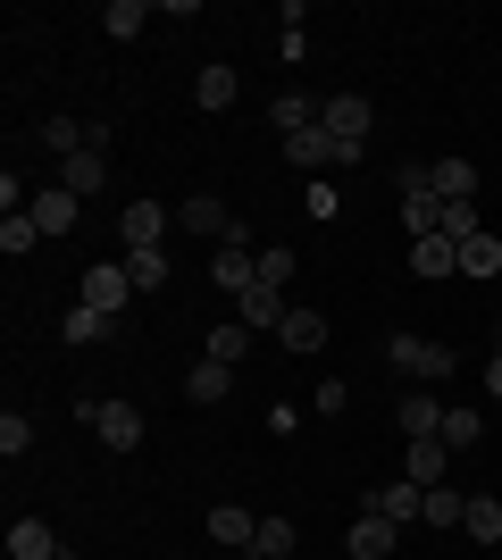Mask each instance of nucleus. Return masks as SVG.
<instances>
[{"instance_id":"obj_2","label":"nucleus","mask_w":502,"mask_h":560,"mask_svg":"<svg viewBox=\"0 0 502 560\" xmlns=\"http://www.w3.org/2000/svg\"><path fill=\"white\" fill-rule=\"evenodd\" d=\"M318 135H335V142H352V151H360V142L377 135V101H369V93H327V101H318Z\"/></svg>"},{"instance_id":"obj_32","label":"nucleus","mask_w":502,"mask_h":560,"mask_svg":"<svg viewBox=\"0 0 502 560\" xmlns=\"http://www.w3.org/2000/svg\"><path fill=\"white\" fill-rule=\"evenodd\" d=\"M34 243H43V226H34V218H0V252H9V259H25V252H34Z\"/></svg>"},{"instance_id":"obj_11","label":"nucleus","mask_w":502,"mask_h":560,"mask_svg":"<svg viewBox=\"0 0 502 560\" xmlns=\"http://www.w3.org/2000/svg\"><path fill=\"white\" fill-rule=\"evenodd\" d=\"M369 511L394 518V527H410V518L428 511V486H410V477H394V486H369Z\"/></svg>"},{"instance_id":"obj_17","label":"nucleus","mask_w":502,"mask_h":560,"mask_svg":"<svg viewBox=\"0 0 502 560\" xmlns=\"http://www.w3.org/2000/svg\"><path fill=\"white\" fill-rule=\"evenodd\" d=\"M235 93H243V84H235V68H226V59H210V68L192 75V101H201L210 117H226V109H235Z\"/></svg>"},{"instance_id":"obj_38","label":"nucleus","mask_w":502,"mask_h":560,"mask_svg":"<svg viewBox=\"0 0 502 560\" xmlns=\"http://www.w3.org/2000/svg\"><path fill=\"white\" fill-rule=\"evenodd\" d=\"M494 351H502V327H494Z\"/></svg>"},{"instance_id":"obj_22","label":"nucleus","mask_w":502,"mask_h":560,"mask_svg":"<svg viewBox=\"0 0 502 560\" xmlns=\"http://www.w3.org/2000/svg\"><path fill=\"white\" fill-rule=\"evenodd\" d=\"M235 394V369H226V360H201V369L185 376V401H201V410H210V401H226Z\"/></svg>"},{"instance_id":"obj_28","label":"nucleus","mask_w":502,"mask_h":560,"mask_svg":"<svg viewBox=\"0 0 502 560\" xmlns=\"http://www.w3.org/2000/svg\"><path fill=\"white\" fill-rule=\"evenodd\" d=\"M34 452V419L25 410H0V460H25Z\"/></svg>"},{"instance_id":"obj_8","label":"nucleus","mask_w":502,"mask_h":560,"mask_svg":"<svg viewBox=\"0 0 502 560\" xmlns=\"http://www.w3.org/2000/svg\"><path fill=\"white\" fill-rule=\"evenodd\" d=\"M25 218H34V226H43V234H75V218H84V201H75L68 185H43V192H34V201H25Z\"/></svg>"},{"instance_id":"obj_3","label":"nucleus","mask_w":502,"mask_h":560,"mask_svg":"<svg viewBox=\"0 0 502 560\" xmlns=\"http://www.w3.org/2000/svg\"><path fill=\"white\" fill-rule=\"evenodd\" d=\"M75 410H84V427H93L109 452H135V444H143V427H151L135 401H75Z\"/></svg>"},{"instance_id":"obj_1","label":"nucleus","mask_w":502,"mask_h":560,"mask_svg":"<svg viewBox=\"0 0 502 560\" xmlns=\"http://www.w3.org/2000/svg\"><path fill=\"white\" fill-rule=\"evenodd\" d=\"M385 360H394V376H410V385H444V376L460 369L453 343H435V335H394V343H385Z\"/></svg>"},{"instance_id":"obj_20","label":"nucleus","mask_w":502,"mask_h":560,"mask_svg":"<svg viewBox=\"0 0 502 560\" xmlns=\"http://www.w3.org/2000/svg\"><path fill=\"white\" fill-rule=\"evenodd\" d=\"M59 185H68L75 201H93V192L109 185V160H101V151H75V160H59Z\"/></svg>"},{"instance_id":"obj_36","label":"nucleus","mask_w":502,"mask_h":560,"mask_svg":"<svg viewBox=\"0 0 502 560\" xmlns=\"http://www.w3.org/2000/svg\"><path fill=\"white\" fill-rule=\"evenodd\" d=\"M486 394L502 401V351H494V360H486Z\"/></svg>"},{"instance_id":"obj_10","label":"nucleus","mask_w":502,"mask_h":560,"mask_svg":"<svg viewBox=\"0 0 502 560\" xmlns=\"http://www.w3.org/2000/svg\"><path fill=\"white\" fill-rule=\"evenodd\" d=\"M402 444H419V435H444V401H435V385H410L402 394Z\"/></svg>"},{"instance_id":"obj_29","label":"nucleus","mask_w":502,"mask_h":560,"mask_svg":"<svg viewBox=\"0 0 502 560\" xmlns=\"http://www.w3.org/2000/svg\"><path fill=\"white\" fill-rule=\"evenodd\" d=\"M126 277H135V293H160L167 284V252H126Z\"/></svg>"},{"instance_id":"obj_35","label":"nucleus","mask_w":502,"mask_h":560,"mask_svg":"<svg viewBox=\"0 0 502 560\" xmlns=\"http://www.w3.org/2000/svg\"><path fill=\"white\" fill-rule=\"evenodd\" d=\"M285 277H293V252H285V243H268V252H260V284L285 293Z\"/></svg>"},{"instance_id":"obj_34","label":"nucleus","mask_w":502,"mask_h":560,"mask_svg":"<svg viewBox=\"0 0 502 560\" xmlns=\"http://www.w3.org/2000/svg\"><path fill=\"white\" fill-rule=\"evenodd\" d=\"M460 511H469V493L435 486V493H428V511H419V518H428V527H460Z\"/></svg>"},{"instance_id":"obj_26","label":"nucleus","mask_w":502,"mask_h":560,"mask_svg":"<svg viewBox=\"0 0 502 560\" xmlns=\"http://www.w3.org/2000/svg\"><path fill=\"white\" fill-rule=\"evenodd\" d=\"M460 527H469L478 544H502V502H494V493H469V511H460Z\"/></svg>"},{"instance_id":"obj_19","label":"nucleus","mask_w":502,"mask_h":560,"mask_svg":"<svg viewBox=\"0 0 502 560\" xmlns=\"http://www.w3.org/2000/svg\"><path fill=\"white\" fill-rule=\"evenodd\" d=\"M210 536L226 544V552H252V536H260V518L243 511V502H218V511H210Z\"/></svg>"},{"instance_id":"obj_6","label":"nucleus","mask_w":502,"mask_h":560,"mask_svg":"<svg viewBox=\"0 0 502 560\" xmlns=\"http://www.w3.org/2000/svg\"><path fill=\"white\" fill-rule=\"evenodd\" d=\"M210 284L243 302V293L260 284V252H252V243H218V259H210Z\"/></svg>"},{"instance_id":"obj_27","label":"nucleus","mask_w":502,"mask_h":560,"mask_svg":"<svg viewBox=\"0 0 502 560\" xmlns=\"http://www.w3.org/2000/svg\"><path fill=\"white\" fill-rule=\"evenodd\" d=\"M34 135H43V151H59V160H75V151H84V126H75V117H59V109H50Z\"/></svg>"},{"instance_id":"obj_33","label":"nucleus","mask_w":502,"mask_h":560,"mask_svg":"<svg viewBox=\"0 0 502 560\" xmlns=\"http://www.w3.org/2000/svg\"><path fill=\"white\" fill-rule=\"evenodd\" d=\"M478 435H486V419H478V410H444V452H469Z\"/></svg>"},{"instance_id":"obj_24","label":"nucleus","mask_w":502,"mask_h":560,"mask_svg":"<svg viewBox=\"0 0 502 560\" xmlns=\"http://www.w3.org/2000/svg\"><path fill=\"white\" fill-rule=\"evenodd\" d=\"M143 25H151V9H143V0H109V9H101V34H109V43H135Z\"/></svg>"},{"instance_id":"obj_18","label":"nucleus","mask_w":502,"mask_h":560,"mask_svg":"<svg viewBox=\"0 0 502 560\" xmlns=\"http://www.w3.org/2000/svg\"><path fill=\"white\" fill-rule=\"evenodd\" d=\"M444 468H453V452H444V435H419V444H410V460H402V477L410 486H444Z\"/></svg>"},{"instance_id":"obj_31","label":"nucleus","mask_w":502,"mask_h":560,"mask_svg":"<svg viewBox=\"0 0 502 560\" xmlns=\"http://www.w3.org/2000/svg\"><path fill=\"white\" fill-rule=\"evenodd\" d=\"M252 552H260V560H293V518H260Z\"/></svg>"},{"instance_id":"obj_21","label":"nucleus","mask_w":502,"mask_h":560,"mask_svg":"<svg viewBox=\"0 0 502 560\" xmlns=\"http://www.w3.org/2000/svg\"><path fill=\"white\" fill-rule=\"evenodd\" d=\"M285 351H302V360H311V351H327V310H285Z\"/></svg>"},{"instance_id":"obj_4","label":"nucleus","mask_w":502,"mask_h":560,"mask_svg":"<svg viewBox=\"0 0 502 560\" xmlns=\"http://www.w3.org/2000/svg\"><path fill=\"white\" fill-rule=\"evenodd\" d=\"M176 226H185V234H210V243H243L235 210H226L218 192H192V201H176Z\"/></svg>"},{"instance_id":"obj_16","label":"nucleus","mask_w":502,"mask_h":560,"mask_svg":"<svg viewBox=\"0 0 502 560\" xmlns=\"http://www.w3.org/2000/svg\"><path fill=\"white\" fill-rule=\"evenodd\" d=\"M410 277H460V243L453 234H419L410 243Z\"/></svg>"},{"instance_id":"obj_23","label":"nucleus","mask_w":502,"mask_h":560,"mask_svg":"<svg viewBox=\"0 0 502 560\" xmlns=\"http://www.w3.org/2000/svg\"><path fill=\"white\" fill-rule=\"evenodd\" d=\"M268 117H277V135H318V101L311 93H277V109H268Z\"/></svg>"},{"instance_id":"obj_7","label":"nucleus","mask_w":502,"mask_h":560,"mask_svg":"<svg viewBox=\"0 0 502 560\" xmlns=\"http://www.w3.org/2000/svg\"><path fill=\"white\" fill-rule=\"evenodd\" d=\"M84 302L109 310V318H126V302H135V277H126V259H109V268H84Z\"/></svg>"},{"instance_id":"obj_30","label":"nucleus","mask_w":502,"mask_h":560,"mask_svg":"<svg viewBox=\"0 0 502 560\" xmlns=\"http://www.w3.org/2000/svg\"><path fill=\"white\" fill-rule=\"evenodd\" d=\"M243 351H252V327H243V318H226V327H210V360H226V369H235Z\"/></svg>"},{"instance_id":"obj_37","label":"nucleus","mask_w":502,"mask_h":560,"mask_svg":"<svg viewBox=\"0 0 502 560\" xmlns=\"http://www.w3.org/2000/svg\"><path fill=\"white\" fill-rule=\"evenodd\" d=\"M59 560H84V552H59Z\"/></svg>"},{"instance_id":"obj_14","label":"nucleus","mask_w":502,"mask_h":560,"mask_svg":"<svg viewBox=\"0 0 502 560\" xmlns=\"http://www.w3.org/2000/svg\"><path fill=\"white\" fill-rule=\"evenodd\" d=\"M428 192L435 201H478V160H428Z\"/></svg>"},{"instance_id":"obj_13","label":"nucleus","mask_w":502,"mask_h":560,"mask_svg":"<svg viewBox=\"0 0 502 560\" xmlns=\"http://www.w3.org/2000/svg\"><path fill=\"white\" fill-rule=\"evenodd\" d=\"M285 293H277V284H252V293H243V302H235V318H243V327H252V335H277V327H285Z\"/></svg>"},{"instance_id":"obj_15","label":"nucleus","mask_w":502,"mask_h":560,"mask_svg":"<svg viewBox=\"0 0 502 560\" xmlns=\"http://www.w3.org/2000/svg\"><path fill=\"white\" fill-rule=\"evenodd\" d=\"M68 544L50 536V518H9V560H59Z\"/></svg>"},{"instance_id":"obj_25","label":"nucleus","mask_w":502,"mask_h":560,"mask_svg":"<svg viewBox=\"0 0 502 560\" xmlns=\"http://www.w3.org/2000/svg\"><path fill=\"white\" fill-rule=\"evenodd\" d=\"M460 277H502V234H469L460 243Z\"/></svg>"},{"instance_id":"obj_5","label":"nucleus","mask_w":502,"mask_h":560,"mask_svg":"<svg viewBox=\"0 0 502 560\" xmlns=\"http://www.w3.org/2000/svg\"><path fill=\"white\" fill-rule=\"evenodd\" d=\"M118 234H126V252H160L167 234H176V210H167V201H126Z\"/></svg>"},{"instance_id":"obj_12","label":"nucleus","mask_w":502,"mask_h":560,"mask_svg":"<svg viewBox=\"0 0 502 560\" xmlns=\"http://www.w3.org/2000/svg\"><path fill=\"white\" fill-rule=\"evenodd\" d=\"M352 560H394V544H402V527H394V518H377V511H360L352 518Z\"/></svg>"},{"instance_id":"obj_9","label":"nucleus","mask_w":502,"mask_h":560,"mask_svg":"<svg viewBox=\"0 0 502 560\" xmlns=\"http://www.w3.org/2000/svg\"><path fill=\"white\" fill-rule=\"evenodd\" d=\"M59 335H68L75 351H84V343H118V335H126V318H109V310H93V302H75L68 318H59Z\"/></svg>"}]
</instances>
